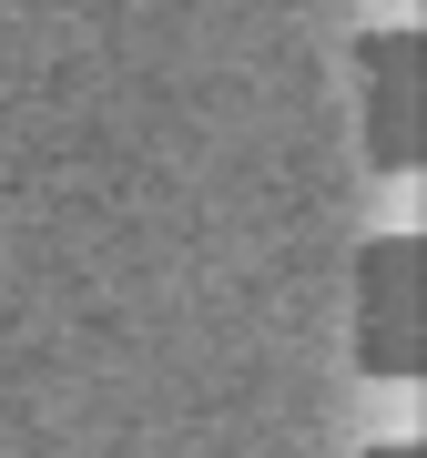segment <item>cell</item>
<instances>
[{
    "mask_svg": "<svg viewBox=\"0 0 427 458\" xmlns=\"http://www.w3.org/2000/svg\"><path fill=\"white\" fill-rule=\"evenodd\" d=\"M356 367L377 387H407L427 367V255H417V234H377L356 255Z\"/></svg>",
    "mask_w": 427,
    "mask_h": 458,
    "instance_id": "obj_1",
    "label": "cell"
},
{
    "mask_svg": "<svg viewBox=\"0 0 427 458\" xmlns=\"http://www.w3.org/2000/svg\"><path fill=\"white\" fill-rule=\"evenodd\" d=\"M427 51L417 31H366L356 41V102H366V164L417 174V113H427Z\"/></svg>",
    "mask_w": 427,
    "mask_h": 458,
    "instance_id": "obj_2",
    "label": "cell"
},
{
    "mask_svg": "<svg viewBox=\"0 0 427 458\" xmlns=\"http://www.w3.org/2000/svg\"><path fill=\"white\" fill-rule=\"evenodd\" d=\"M366 458H417V438H387V448H366Z\"/></svg>",
    "mask_w": 427,
    "mask_h": 458,
    "instance_id": "obj_3",
    "label": "cell"
}]
</instances>
